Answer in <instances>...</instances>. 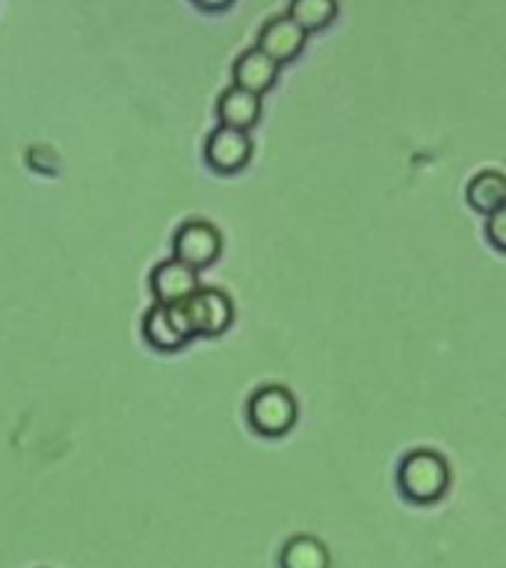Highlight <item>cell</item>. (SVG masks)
Segmentation results:
<instances>
[{
	"mask_svg": "<svg viewBox=\"0 0 506 568\" xmlns=\"http://www.w3.org/2000/svg\"><path fill=\"white\" fill-rule=\"evenodd\" d=\"M399 491L415 500V504H433L444 497L451 486V468L442 453L435 450H412L399 465L397 474Z\"/></svg>",
	"mask_w": 506,
	"mask_h": 568,
	"instance_id": "obj_1",
	"label": "cell"
},
{
	"mask_svg": "<svg viewBox=\"0 0 506 568\" xmlns=\"http://www.w3.org/2000/svg\"><path fill=\"white\" fill-rule=\"evenodd\" d=\"M246 417L255 433L266 435V438H279V435L291 433L293 424H296V399L282 385H266V388L252 394Z\"/></svg>",
	"mask_w": 506,
	"mask_h": 568,
	"instance_id": "obj_2",
	"label": "cell"
},
{
	"mask_svg": "<svg viewBox=\"0 0 506 568\" xmlns=\"http://www.w3.org/2000/svg\"><path fill=\"white\" fill-rule=\"evenodd\" d=\"M181 311H184L190 332L204 337L222 335L234 320V305L216 287H199L190 300L181 302Z\"/></svg>",
	"mask_w": 506,
	"mask_h": 568,
	"instance_id": "obj_3",
	"label": "cell"
},
{
	"mask_svg": "<svg viewBox=\"0 0 506 568\" xmlns=\"http://www.w3.org/2000/svg\"><path fill=\"white\" fill-rule=\"evenodd\" d=\"M172 248H175V261L193 266L195 273L211 266L222 252V234L213 229L211 222L193 220L184 222L181 229L175 231V240H172Z\"/></svg>",
	"mask_w": 506,
	"mask_h": 568,
	"instance_id": "obj_4",
	"label": "cell"
},
{
	"mask_svg": "<svg viewBox=\"0 0 506 568\" xmlns=\"http://www.w3.org/2000/svg\"><path fill=\"white\" fill-rule=\"evenodd\" d=\"M142 335L160 353H175L193 337L181 305H154L142 320Z\"/></svg>",
	"mask_w": 506,
	"mask_h": 568,
	"instance_id": "obj_5",
	"label": "cell"
},
{
	"mask_svg": "<svg viewBox=\"0 0 506 568\" xmlns=\"http://www.w3.org/2000/svg\"><path fill=\"white\" fill-rule=\"evenodd\" d=\"M249 158H252V140H249L246 131H237V128L220 124L204 142V160L222 175L240 172L249 163Z\"/></svg>",
	"mask_w": 506,
	"mask_h": 568,
	"instance_id": "obj_6",
	"label": "cell"
},
{
	"mask_svg": "<svg viewBox=\"0 0 506 568\" xmlns=\"http://www.w3.org/2000/svg\"><path fill=\"white\" fill-rule=\"evenodd\" d=\"M199 291V273L181 261H163L151 270V293L158 305H181Z\"/></svg>",
	"mask_w": 506,
	"mask_h": 568,
	"instance_id": "obj_7",
	"label": "cell"
},
{
	"mask_svg": "<svg viewBox=\"0 0 506 568\" xmlns=\"http://www.w3.org/2000/svg\"><path fill=\"white\" fill-rule=\"evenodd\" d=\"M305 39H308V33H305L291 16H279L270 18V21L261 27V33H257V48L282 65V62H291L300 57L302 48H305Z\"/></svg>",
	"mask_w": 506,
	"mask_h": 568,
	"instance_id": "obj_8",
	"label": "cell"
},
{
	"mask_svg": "<svg viewBox=\"0 0 506 568\" xmlns=\"http://www.w3.org/2000/svg\"><path fill=\"white\" fill-rule=\"evenodd\" d=\"M231 74H234V87L255 92V95H264L266 89L275 83V78H279V62L273 57H266L261 48H246L234 60Z\"/></svg>",
	"mask_w": 506,
	"mask_h": 568,
	"instance_id": "obj_9",
	"label": "cell"
},
{
	"mask_svg": "<svg viewBox=\"0 0 506 568\" xmlns=\"http://www.w3.org/2000/svg\"><path fill=\"white\" fill-rule=\"evenodd\" d=\"M216 113H220V122L225 124V128L249 131V128H255L257 119H261V95L246 92V89L240 87H229L220 95Z\"/></svg>",
	"mask_w": 506,
	"mask_h": 568,
	"instance_id": "obj_10",
	"label": "cell"
},
{
	"mask_svg": "<svg viewBox=\"0 0 506 568\" xmlns=\"http://www.w3.org/2000/svg\"><path fill=\"white\" fill-rule=\"evenodd\" d=\"M468 204L477 213H495L506 204V175L497 169H483L468 184Z\"/></svg>",
	"mask_w": 506,
	"mask_h": 568,
	"instance_id": "obj_11",
	"label": "cell"
},
{
	"mask_svg": "<svg viewBox=\"0 0 506 568\" xmlns=\"http://www.w3.org/2000/svg\"><path fill=\"white\" fill-rule=\"evenodd\" d=\"M279 566L282 568H328L332 557H328L326 545L314 536H293L279 554Z\"/></svg>",
	"mask_w": 506,
	"mask_h": 568,
	"instance_id": "obj_12",
	"label": "cell"
},
{
	"mask_svg": "<svg viewBox=\"0 0 506 568\" xmlns=\"http://www.w3.org/2000/svg\"><path fill=\"white\" fill-rule=\"evenodd\" d=\"M287 16H291L305 33H311V30H323V27H328L335 21L337 0H291Z\"/></svg>",
	"mask_w": 506,
	"mask_h": 568,
	"instance_id": "obj_13",
	"label": "cell"
},
{
	"mask_svg": "<svg viewBox=\"0 0 506 568\" xmlns=\"http://www.w3.org/2000/svg\"><path fill=\"white\" fill-rule=\"evenodd\" d=\"M486 237L492 240V246H497L500 252H506V204L504 207H497L495 213H488Z\"/></svg>",
	"mask_w": 506,
	"mask_h": 568,
	"instance_id": "obj_14",
	"label": "cell"
},
{
	"mask_svg": "<svg viewBox=\"0 0 506 568\" xmlns=\"http://www.w3.org/2000/svg\"><path fill=\"white\" fill-rule=\"evenodd\" d=\"M195 7L208 9V12H220V9H229L234 0H193Z\"/></svg>",
	"mask_w": 506,
	"mask_h": 568,
	"instance_id": "obj_15",
	"label": "cell"
}]
</instances>
